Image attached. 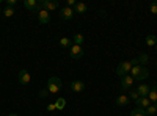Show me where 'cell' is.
Masks as SVG:
<instances>
[{
    "mask_svg": "<svg viewBox=\"0 0 157 116\" xmlns=\"http://www.w3.org/2000/svg\"><path fill=\"white\" fill-rule=\"evenodd\" d=\"M83 41H85V38H83V35H80V33H75V35L72 36V43H74L75 46H82Z\"/></svg>",
    "mask_w": 157,
    "mask_h": 116,
    "instance_id": "18",
    "label": "cell"
},
{
    "mask_svg": "<svg viewBox=\"0 0 157 116\" xmlns=\"http://www.w3.org/2000/svg\"><path fill=\"white\" fill-rule=\"evenodd\" d=\"M38 94H39V97L46 99V97H47L50 93H49V89H47V88H41V89H39V93H38Z\"/></svg>",
    "mask_w": 157,
    "mask_h": 116,
    "instance_id": "26",
    "label": "cell"
},
{
    "mask_svg": "<svg viewBox=\"0 0 157 116\" xmlns=\"http://www.w3.org/2000/svg\"><path fill=\"white\" fill-rule=\"evenodd\" d=\"M155 69H157V68H155Z\"/></svg>",
    "mask_w": 157,
    "mask_h": 116,
    "instance_id": "35",
    "label": "cell"
},
{
    "mask_svg": "<svg viewBox=\"0 0 157 116\" xmlns=\"http://www.w3.org/2000/svg\"><path fill=\"white\" fill-rule=\"evenodd\" d=\"M88 11V5L83 3V2H77L75 6H74V13H78V14H85Z\"/></svg>",
    "mask_w": 157,
    "mask_h": 116,
    "instance_id": "14",
    "label": "cell"
},
{
    "mask_svg": "<svg viewBox=\"0 0 157 116\" xmlns=\"http://www.w3.org/2000/svg\"><path fill=\"white\" fill-rule=\"evenodd\" d=\"M149 91H151V86L146 83H140V86L137 88V93L140 94V97H148Z\"/></svg>",
    "mask_w": 157,
    "mask_h": 116,
    "instance_id": "12",
    "label": "cell"
},
{
    "mask_svg": "<svg viewBox=\"0 0 157 116\" xmlns=\"http://www.w3.org/2000/svg\"><path fill=\"white\" fill-rule=\"evenodd\" d=\"M127 96H129V99H130V100H137V99L140 97V94L137 93V89H130Z\"/></svg>",
    "mask_w": 157,
    "mask_h": 116,
    "instance_id": "25",
    "label": "cell"
},
{
    "mask_svg": "<svg viewBox=\"0 0 157 116\" xmlns=\"http://www.w3.org/2000/svg\"><path fill=\"white\" fill-rule=\"evenodd\" d=\"M145 41H146V46H148V47H155V44H157V36H155V35H148Z\"/></svg>",
    "mask_w": 157,
    "mask_h": 116,
    "instance_id": "17",
    "label": "cell"
},
{
    "mask_svg": "<svg viewBox=\"0 0 157 116\" xmlns=\"http://www.w3.org/2000/svg\"><path fill=\"white\" fill-rule=\"evenodd\" d=\"M154 89H155V93H157V85H155V86H154Z\"/></svg>",
    "mask_w": 157,
    "mask_h": 116,
    "instance_id": "32",
    "label": "cell"
},
{
    "mask_svg": "<svg viewBox=\"0 0 157 116\" xmlns=\"http://www.w3.org/2000/svg\"><path fill=\"white\" fill-rule=\"evenodd\" d=\"M0 3H2V2H0Z\"/></svg>",
    "mask_w": 157,
    "mask_h": 116,
    "instance_id": "34",
    "label": "cell"
},
{
    "mask_svg": "<svg viewBox=\"0 0 157 116\" xmlns=\"http://www.w3.org/2000/svg\"><path fill=\"white\" fill-rule=\"evenodd\" d=\"M75 3H77L75 0H68V2H66V6H68V8H72V6H75Z\"/></svg>",
    "mask_w": 157,
    "mask_h": 116,
    "instance_id": "29",
    "label": "cell"
},
{
    "mask_svg": "<svg viewBox=\"0 0 157 116\" xmlns=\"http://www.w3.org/2000/svg\"><path fill=\"white\" fill-rule=\"evenodd\" d=\"M129 102H130V99L127 94H120L116 97L115 104H116V107H126V105H129Z\"/></svg>",
    "mask_w": 157,
    "mask_h": 116,
    "instance_id": "11",
    "label": "cell"
},
{
    "mask_svg": "<svg viewBox=\"0 0 157 116\" xmlns=\"http://www.w3.org/2000/svg\"><path fill=\"white\" fill-rule=\"evenodd\" d=\"M74 8H68V6H64L61 11H60V17L63 19V21H71L72 17H74Z\"/></svg>",
    "mask_w": 157,
    "mask_h": 116,
    "instance_id": "6",
    "label": "cell"
},
{
    "mask_svg": "<svg viewBox=\"0 0 157 116\" xmlns=\"http://www.w3.org/2000/svg\"><path fill=\"white\" fill-rule=\"evenodd\" d=\"M38 21L41 22L43 25L49 24V22H50V14H49V11H46V9H39V11H38Z\"/></svg>",
    "mask_w": 157,
    "mask_h": 116,
    "instance_id": "10",
    "label": "cell"
},
{
    "mask_svg": "<svg viewBox=\"0 0 157 116\" xmlns=\"http://www.w3.org/2000/svg\"><path fill=\"white\" fill-rule=\"evenodd\" d=\"M17 79H19V83H21V85H29V83H30V80H32V77H30L29 71L22 69V71H19Z\"/></svg>",
    "mask_w": 157,
    "mask_h": 116,
    "instance_id": "9",
    "label": "cell"
},
{
    "mask_svg": "<svg viewBox=\"0 0 157 116\" xmlns=\"http://www.w3.org/2000/svg\"><path fill=\"white\" fill-rule=\"evenodd\" d=\"M24 6L29 11H35V9H38V2L36 0H24Z\"/></svg>",
    "mask_w": 157,
    "mask_h": 116,
    "instance_id": "15",
    "label": "cell"
},
{
    "mask_svg": "<svg viewBox=\"0 0 157 116\" xmlns=\"http://www.w3.org/2000/svg\"><path fill=\"white\" fill-rule=\"evenodd\" d=\"M130 116H148L146 114V110H143V108H134L132 111H130Z\"/></svg>",
    "mask_w": 157,
    "mask_h": 116,
    "instance_id": "19",
    "label": "cell"
},
{
    "mask_svg": "<svg viewBox=\"0 0 157 116\" xmlns=\"http://www.w3.org/2000/svg\"><path fill=\"white\" fill-rule=\"evenodd\" d=\"M149 11L152 13V14L157 16V2H152V3L149 5Z\"/></svg>",
    "mask_w": 157,
    "mask_h": 116,
    "instance_id": "27",
    "label": "cell"
},
{
    "mask_svg": "<svg viewBox=\"0 0 157 116\" xmlns=\"http://www.w3.org/2000/svg\"><path fill=\"white\" fill-rule=\"evenodd\" d=\"M58 8V2H50V0H41L38 2V11L39 9H46V11H55Z\"/></svg>",
    "mask_w": 157,
    "mask_h": 116,
    "instance_id": "4",
    "label": "cell"
},
{
    "mask_svg": "<svg viewBox=\"0 0 157 116\" xmlns=\"http://www.w3.org/2000/svg\"><path fill=\"white\" fill-rule=\"evenodd\" d=\"M135 104H137V107H138V108L146 110V108L151 105V100H149L148 97H138V99L135 100Z\"/></svg>",
    "mask_w": 157,
    "mask_h": 116,
    "instance_id": "13",
    "label": "cell"
},
{
    "mask_svg": "<svg viewBox=\"0 0 157 116\" xmlns=\"http://www.w3.org/2000/svg\"><path fill=\"white\" fill-rule=\"evenodd\" d=\"M155 50H157V44H155Z\"/></svg>",
    "mask_w": 157,
    "mask_h": 116,
    "instance_id": "33",
    "label": "cell"
},
{
    "mask_svg": "<svg viewBox=\"0 0 157 116\" xmlns=\"http://www.w3.org/2000/svg\"><path fill=\"white\" fill-rule=\"evenodd\" d=\"M60 46L63 47V49H71L72 47V39H71V38H61V39H60Z\"/></svg>",
    "mask_w": 157,
    "mask_h": 116,
    "instance_id": "16",
    "label": "cell"
},
{
    "mask_svg": "<svg viewBox=\"0 0 157 116\" xmlns=\"http://www.w3.org/2000/svg\"><path fill=\"white\" fill-rule=\"evenodd\" d=\"M14 13H16V11H14V8H10V6H6V8L3 9V16H5V17H11L13 14H14Z\"/></svg>",
    "mask_w": 157,
    "mask_h": 116,
    "instance_id": "24",
    "label": "cell"
},
{
    "mask_svg": "<svg viewBox=\"0 0 157 116\" xmlns=\"http://www.w3.org/2000/svg\"><path fill=\"white\" fill-rule=\"evenodd\" d=\"M16 3H17L16 0H8V2H6V5H8L10 8H14V6H16Z\"/></svg>",
    "mask_w": 157,
    "mask_h": 116,
    "instance_id": "28",
    "label": "cell"
},
{
    "mask_svg": "<svg viewBox=\"0 0 157 116\" xmlns=\"http://www.w3.org/2000/svg\"><path fill=\"white\" fill-rule=\"evenodd\" d=\"M134 82L135 80L130 75H124V77H121V88L123 89H129V91H130L132 86H134Z\"/></svg>",
    "mask_w": 157,
    "mask_h": 116,
    "instance_id": "7",
    "label": "cell"
},
{
    "mask_svg": "<svg viewBox=\"0 0 157 116\" xmlns=\"http://www.w3.org/2000/svg\"><path fill=\"white\" fill-rule=\"evenodd\" d=\"M132 66H134L132 60H130V61H123V63H120V64H118V68H116V75H120V77L129 75V72H130V69H132Z\"/></svg>",
    "mask_w": 157,
    "mask_h": 116,
    "instance_id": "3",
    "label": "cell"
},
{
    "mask_svg": "<svg viewBox=\"0 0 157 116\" xmlns=\"http://www.w3.org/2000/svg\"><path fill=\"white\" fill-rule=\"evenodd\" d=\"M57 110V105L55 104H49L47 105V111H55Z\"/></svg>",
    "mask_w": 157,
    "mask_h": 116,
    "instance_id": "30",
    "label": "cell"
},
{
    "mask_svg": "<svg viewBox=\"0 0 157 116\" xmlns=\"http://www.w3.org/2000/svg\"><path fill=\"white\" fill-rule=\"evenodd\" d=\"M148 99L151 100V104H155V102H157V93H155L154 88H151V91H149V94H148Z\"/></svg>",
    "mask_w": 157,
    "mask_h": 116,
    "instance_id": "20",
    "label": "cell"
},
{
    "mask_svg": "<svg viewBox=\"0 0 157 116\" xmlns=\"http://www.w3.org/2000/svg\"><path fill=\"white\" fill-rule=\"evenodd\" d=\"M55 105H57V110H63V108H64V105H66V100H64L63 97H60V99H57Z\"/></svg>",
    "mask_w": 157,
    "mask_h": 116,
    "instance_id": "23",
    "label": "cell"
},
{
    "mask_svg": "<svg viewBox=\"0 0 157 116\" xmlns=\"http://www.w3.org/2000/svg\"><path fill=\"white\" fill-rule=\"evenodd\" d=\"M69 88H71L72 93H82L85 89V83L82 80H74V82L69 83Z\"/></svg>",
    "mask_w": 157,
    "mask_h": 116,
    "instance_id": "8",
    "label": "cell"
},
{
    "mask_svg": "<svg viewBox=\"0 0 157 116\" xmlns=\"http://www.w3.org/2000/svg\"><path fill=\"white\" fill-rule=\"evenodd\" d=\"M61 79L60 77H50V79L47 80V89H49V93L50 94H57L60 89H61Z\"/></svg>",
    "mask_w": 157,
    "mask_h": 116,
    "instance_id": "2",
    "label": "cell"
},
{
    "mask_svg": "<svg viewBox=\"0 0 157 116\" xmlns=\"http://www.w3.org/2000/svg\"><path fill=\"white\" fill-rule=\"evenodd\" d=\"M129 75L132 77L134 80L141 82V80H146V79H148V77H149V72H148L146 68H143L141 64H135V66H132V69H130Z\"/></svg>",
    "mask_w": 157,
    "mask_h": 116,
    "instance_id": "1",
    "label": "cell"
},
{
    "mask_svg": "<svg viewBox=\"0 0 157 116\" xmlns=\"http://www.w3.org/2000/svg\"><path fill=\"white\" fill-rule=\"evenodd\" d=\"M69 57H71L72 60L82 58V57H83V49H82V46H75V44H72V47L69 49Z\"/></svg>",
    "mask_w": 157,
    "mask_h": 116,
    "instance_id": "5",
    "label": "cell"
},
{
    "mask_svg": "<svg viewBox=\"0 0 157 116\" xmlns=\"http://www.w3.org/2000/svg\"><path fill=\"white\" fill-rule=\"evenodd\" d=\"M146 114H148V116L157 114V105H155V104H151V105L146 108Z\"/></svg>",
    "mask_w": 157,
    "mask_h": 116,
    "instance_id": "21",
    "label": "cell"
},
{
    "mask_svg": "<svg viewBox=\"0 0 157 116\" xmlns=\"http://www.w3.org/2000/svg\"><path fill=\"white\" fill-rule=\"evenodd\" d=\"M8 116H17V114H16V113H10Z\"/></svg>",
    "mask_w": 157,
    "mask_h": 116,
    "instance_id": "31",
    "label": "cell"
},
{
    "mask_svg": "<svg viewBox=\"0 0 157 116\" xmlns=\"http://www.w3.org/2000/svg\"><path fill=\"white\" fill-rule=\"evenodd\" d=\"M137 61H138V64H140V63H141V64H146V63L149 61V57H148L146 54H140L138 58H137Z\"/></svg>",
    "mask_w": 157,
    "mask_h": 116,
    "instance_id": "22",
    "label": "cell"
}]
</instances>
